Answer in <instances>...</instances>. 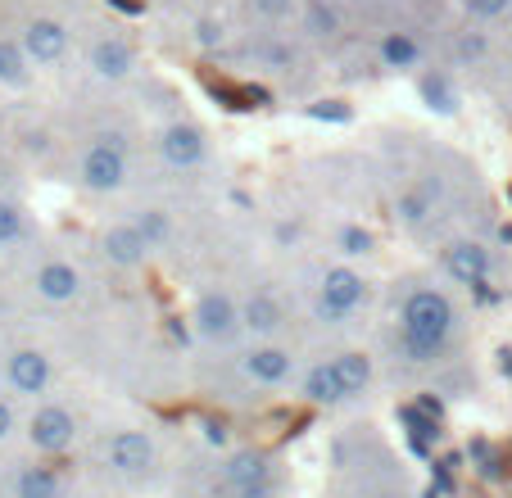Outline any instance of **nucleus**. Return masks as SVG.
<instances>
[{"mask_svg": "<svg viewBox=\"0 0 512 498\" xmlns=\"http://www.w3.org/2000/svg\"><path fill=\"white\" fill-rule=\"evenodd\" d=\"M417 91H422L426 109H440V114H458V105H463L449 68H426V73L417 77Z\"/></svg>", "mask_w": 512, "mask_h": 498, "instance_id": "nucleus-23", "label": "nucleus"}, {"mask_svg": "<svg viewBox=\"0 0 512 498\" xmlns=\"http://www.w3.org/2000/svg\"><path fill=\"white\" fill-rule=\"evenodd\" d=\"M191 322H195V336L209 340V345H227L241 326V304H236L227 290H204L191 308Z\"/></svg>", "mask_w": 512, "mask_h": 498, "instance_id": "nucleus-10", "label": "nucleus"}, {"mask_svg": "<svg viewBox=\"0 0 512 498\" xmlns=\"http://www.w3.org/2000/svg\"><path fill=\"white\" fill-rule=\"evenodd\" d=\"M0 498H10V494H0Z\"/></svg>", "mask_w": 512, "mask_h": 498, "instance_id": "nucleus-35", "label": "nucleus"}, {"mask_svg": "<svg viewBox=\"0 0 512 498\" xmlns=\"http://www.w3.org/2000/svg\"><path fill=\"white\" fill-rule=\"evenodd\" d=\"M435 204H440V182H417V186H408L404 195H399V204H395V218L404 222V227H426V222L435 218Z\"/></svg>", "mask_w": 512, "mask_h": 498, "instance_id": "nucleus-20", "label": "nucleus"}, {"mask_svg": "<svg viewBox=\"0 0 512 498\" xmlns=\"http://www.w3.org/2000/svg\"><path fill=\"white\" fill-rule=\"evenodd\" d=\"M295 367H300L295 349L277 345V340H254V349H245V358H241V372L254 385H268V390L272 385H286L295 376Z\"/></svg>", "mask_w": 512, "mask_h": 498, "instance_id": "nucleus-11", "label": "nucleus"}, {"mask_svg": "<svg viewBox=\"0 0 512 498\" xmlns=\"http://www.w3.org/2000/svg\"><path fill=\"white\" fill-rule=\"evenodd\" d=\"M0 376H5V390L19 394V399H41L55 381V363H50L46 349L37 345H14L0 363Z\"/></svg>", "mask_w": 512, "mask_h": 498, "instance_id": "nucleus-7", "label": "nucleus"}, {"mask_svg": "<svg viewBox=\"0 0 512 498\" xmlns=\"http://www.w3.org/2000/svg\"><path fill=\"white\" fill-rule=\"evenodd\" d=\"M458 5H463V14L472 23H503L512 14V0H458Z\"/></svg>", "mask_w": 512, "mask_h": 498, "instance_id": "nucleus-28", "label": "nucleus"}, {"mask_svg": "<svg viewBox=\"0 0 512 498\" xmlns=\"http://www.w3.org/2000/svg\"><path fill=\"white\" fill-rule=\"evenodd\" d=\"M295 23H300V37L318 41V46L322 41H336L340 32H345V14H340L336 0H304Z\"/></svg>", "mask_w": 512, "mask_h": 498, "instance_id": "nucleus-17", "label": "nucleus"}, {"mask_svg": "<svg viewBox=\"0 0 512 498\" xmlns=\"http://www.w3.org/2000/svg\"><path fill=\"white\" fill-rule=\"evenodd\" d=\"M377 59H381V68L408 73V68H422L426 46L413 28H390V32H381V41H377Z\"/></svg>", "mask_w": 512, "mask_h": 498, "instance_id": "nucleus-16", "label": "nucleus"}, {"mask_svg": "<svg viewBox=\"0 0 512 498\" xmlns=\"http://www.w3.org/2000/svg\"><path fill=\"white\" fill-rule=\"evenodd\" d=\"M331 367H336L340 385H345V399L368 394V385H372V358L363 354V349H340V354H331Z\"/></svg>", "mask_w": 512, "mask_h": 498, "instance_id": "nucleus-21", "label": "nucleus"}, {"mask_svg": "<svg viewBox=\"0 0 512 498\" xmlns=\"http://www.w3.org/2000/svg\"><path fill=\"white\" fill-rule=\"evenodd\" d=\"M340 249H345V254H354V259H358V254H372V236L363 227H345V231H340Z\"/></svg>", "mask_w": 512, "mask_h": 498, "instance_id": "nucleus-30", "label": "nucleus"}, {"mask_svg": "<svg viewBox=\"0 0 512 498\" xmlns=\"http://www.w3.org/2000/svg\"><path fill=\"white\" fill-rule=\"evenodd\" d=\"M10 498H68V480L46 462H19L10 471Z\"/></svg>", "mask_w": 512, "mask_h": 498, "instance_id": "nucleus-15", "label": "nucleus"}, {"mask_svg": "<svg viewBox=\"0 0 512 498\" xmlns=\"http://www.w3.org/2000/svg\"><path fill=\"white\" fill-rule=\"evenodd\" d=\"M159 154H164V163L177 168V173H195V168L209 159V136H204V127L191 123V118H168V123L159 127Z\"/></svg>", "mask_w": 512, "mask_h": 498, "instance_id": "nucleus-8", "label": "nucleus"}, {"mask_svg": "<svg viewBox=\"0 0 512 498\" xmlns=\"http://www.w3.org/2000/svg\"><path fill=\"white\" fill-rule=\"evenodd\" d=\"M223 37H227L223 23H213V19H200V23H195V41H200L204 50H209V46H223Z\"/></svg>", "mask_w": 512, "mask_h": 498, "instance_id": "nucleus-32", "label": "nucleus"}, {"mask_svg": "<svg viewBox=\"0 0 512 498\" xmlns=\"http://www.w3.org/2000/svg\"><path fill=\"white\" fill-rule=\"evenodd\" d=\"M458 336V304L449 299V290L440 286H413L399 304V336L395 349L404 354V363H440L449 354Z\"/></svg>", "mask_w": 512, "mask_h": 498, "instance_id": "nucleus-1", "label": "nucleus"}, {"mask_svg": "<svg viewBox=\"0 0 512 498\" xmlns=\"http://www.w3.org/2000/svg\"><path fill=\"white\" fill-rule=\"evenodd\" d=\"M32 240V218L14 195H0V249H23Z\"/></svg>", "mask_w": 512, "mask_h": 498, "instance_id": "nucleus-24", "label": "nucleus"}, {"mask_svg": "<svg viewBox=\"0 0 512 498\" xmlns=\"http://www.w3.org/2000/svg\"><path fill=\"white\" fill-rule=\"evenodd\" d=\"M0 132H5V114H0Z\"/></svg>", "mask_w": 512, "mask_h": 498, "instance_id": "nucleus-34", "label": "nucleus"}, {"mask_svg": "<svg viewBox=\"0 0 512 498\" xmlns=\"http://www.w3.org/2000/svg\"><path fill=\"white\" fill-rule=\"evenodd\" d=\"M23 435H28L32 453L59 458V453H68L78 444V417H73V408H64V403H37L28 426H23Z\"/></svg>", "mask_w": 512, "mask_h": 498, "instance_id": "nucleus-5", "label": "nucleus"}, {"mask_svg": "<svg viewBox=\"0 0 512 498\" xmlns=\"http://www.w3.org/2000/svg\"><path fill=\"white\" fill-rule=\"evenodd\" d=\"M490 59V32L481 23H467L454 32V64L458 68H481Z\"/></svg>", "mask_w": 512, "mask_h": 498, "instance_id": "nucleus-26", "label": "nucleus"}, {"mask_svg": "<svg viewBox=\"0 0 512 498\" xmlns=\"http://www.w3.org/2000/svg\"><path fill=\"white\" fill-rule=\"evenodd\" d=\"M268 480H272V462H268V453H259V449H241L223 462V485L232 489V494H245V489L268 485Z\"/></svg>", "mask_w": 512, "mask_h": 498, "instance_id": "nucleus-18", "label": "nucleus"}, {"mask_svg": "<svg viewBox=\"0 0 512 498\" xmlns=\"http://www.w3.org/2000/svg\"><path fill=\"white\" fill-rule=\"evenodd\" d=\"M300 390H304V399H313V403H345V385H340L331 358H322V363H313L309 372H304Z\"/></svg>", "mask_w": 512, "mask_h": 498, "instance_id": "nucleus-25", "label": "nucleus"}, {"mask_svg": "<svg viewBox=\"0 0 512 498\" xmlns=\"http://www.w3.org/2000/svg\"><path fill=\"white\" fill-rule=\"evenodd\" d=\"M82 286H87V277L68 259H41L32 268V295L46 299V304H73L82 295Z\"/></svg>", "mask_w": 512, "mask_h": 498, "instance_id": "nucleus-13", "label": "nucleus"}, {"mask_svg": "<svg viewBox=\"0 0 512 498\" xmlns=\"http://www.w3.org/2000/svg\"><path fill=\"white\" fill-rule=\"evenodd\" d=\"M0 186H5V159H0Z\"/></svg>", "mask_w": 512, "mask_h": 498, "instance_id": "nucleus-33", "label": "nucleus"}, {"mask_svg": "<svg viewBox=\"0 0 512 498\" xmlns=\"http://www.w3.org/2000/svg\"><path fill=\"white\" fill-rule=\"evenodd\" d=\"M73 173H78V186L91 195H114L127 186L132 177V159H127V141L114 132H100L82 145L78 163H73Z\"/></svg>", "mask_w": 512, "mask_h": 498, "instance_id": "nucleus-2", "label": "nucleus"}, {"mask_svg": "<svg viewBox=\"0 0 512 498\" xmlns=\"http://www.w3.org/2000/svg\"><path fill=\"white\" fill-rule=\"evenodd\" d=\"M87 68L100 77V82H127L141 68V46L127 37L123 28L105 23L87 37Z\"/></svg>", "mask_w": 512, "mask_h": 498, "instance_id": "nucleus-3", "label": "nucleus"}, {"mask_svg": "<svg viewBox=\"0 0 512 498\" xmlns=\"http://www.w3.org/2000/svg\"><path fill=\"white\" fill-rule=\"evenodd\" d=\"M28 82H32V59H28V50H23V41L0 32V87L23 91Z\"/></svg>", "mask_w": 512, "mask_h": 498, "instance_id": "nucleus-22", "label": "nucleus"}, {"mask_svg": "<svg viewBox=\"0 0 512 498\" xmlns=\"http://www.w3.org/2000/svg\"><path fill=\"white\" fill-rule=\"evenodd\" d=\"M440 263H445V272L458 281V286H472V290H481L485 281H490V272H494L490 249H485L481 240H472V236L449 240L445 254H440Z\"/></svg>", "mask_w": 512, "mask_h": 498, "instance_id": "nucleus-12", "label": "nucleus"}, {"mask_svg": "<svg viewBox=\"0 0 512 498\" xmlns=\"http://www.w3.org/2000/svg\"><path fill=\"white\" fill-rule=\"evenodd\" d=\"M363 304H368V281H363V272L345 268V263L322 272V281H318V317L322 322H349Z\"/></svg>", "mask_w": 512, "mask_h": 498, "instance_id": "nucleus-6", "label": "nucleus"}, {"mask_svg": "<svg viewBox=\"0 0 512 498\" xmlns=\"http://www.w3.org/2000/svg\"><path fill=\"white\" fill-rule=\"evenodd\" d=\"M136 227L145 231V240L155 249H164L168 245V236H173V222H168V213L164 209H145L141 218H136Z\"/></svg>", "mask_w": 512, "mask_h": 498, "instance_id": "nucleus-29", "label": "nucleus"}, {"mask_svg": "<svg viewBox=\"0 0 512 498\" xmlns=\"http://www.w3.org/2000/svg\"><path fill=\"white\" fill-rule=\"evenodd\" d=\"M19 41L28 50L32 68H55L64 64L68 46H73V23L64 14H50V10H37L19 23Z\"/></svg>", "mask_w": 512, "mask_h": 498, "instance_id": "nucleus-4", "label": "nucleus"}, {"mask_svg": "<svg viewBox=\"0 0 512 498\" xmlns=\"http://www.w3.org/2000/svg\"><path fill=\"white\" fill-rule=\"evenodd\" d=\"M281 322H286V313H281V299L272 290H254L241 304V326L254 340H272L281 331Z\"/></svg>", "mask_w": 512, "mask_h": 498, "instance_id": "nucleus-19", "label": "nucleus"}, {"mask_svg": "<svg viewBox=\"0 0 512 498\" xmlns=\"http://www.w3.org/2000/svg\"><path fill=\"white\" fill-rule=\"evenodd\" d=\"M100 249H105V259L114 263V268L132 272L150 259V249L155 245L145 240V231L136 227V218H123V222H109V227L100 231Z\"/></svg>", "mask_w": 512, "mask_h": 498, "instance_id": "nucleus-14", "label": "nucleus"}, {"mask_svg": "<svg viewBox=\"0 0 512 498\" xmlns=\"http://www.w3.org/2000/svg\"><path fill=\"white\" fill-rule=\"evenodd\" d=\"M304 0H245V19L259 23V28H281L300 14Z\"/></svg>", "mask_w": 512, "mask_h": 498, "instance_id": "nucleus-27", "label": "nucleus"}, {"mask_svg": "<svg viewBox=\"0 0 512 498\" xmlns=\"http://www.w3.org/2000/svg\"><path fill=\"white\" fill-rule=\"evenodd\" d=\"M105 467L127 480H145V476H155L159 449L145 431H114L105 440Z\"/></svg>", "mask_w": 512, "mask_h": 498, "instance_id": "nucleus-9", "label": "nucleus"}, {"mask_svg": "<svg viewBox=\"0 0 512 498\" xmlns=\"http://www.w3.org/2000/svg\"><path fill=\"white\" fill-rule=\"evenodd\" d=\"M14 431H19V412H14L10 394H0V444H10Z\"/></svg>", "mask_w": 512, "mask_h": 498, "instance_id": "nucleus-31", "label": "nucleus"}]
</instances>
